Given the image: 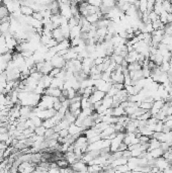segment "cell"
<instances>
[{
	"instance_id": "cell-32",
	"label": "cell",
	"mask_w": 172,
	"mask_h": 173,
	"mask_svg": "<svg viewBox=\"0 0 172 173\" xmlns=\"http://www.w3.org/2000/svg\"><path fill=\"white\" fill-rule=\"evenodd\" d=\"M59 137L62 139H65L66 137H68L69 136V132H68V128H65V130H61L59 133Z\"/></svg>"
},
{
	"instance_id": "cell-16",
	"label": "cell",
	"mask_w": 172,
	"mask_h": 173,
	"mask_svg": "<svg viewBox=\"0 0 172 173\" xmlns=\"http://www.w3.org/2000/svg\"><path fill=\"white\" fill-rule=\"evenodd\" d=\"M149 153L151 154V156L153 159H158L160 157H163L164 155V151H163L161 148H158V149H154L152 151H149Z\"/></svg>"
},
{
	"instance_id": "cell-20",
	"label": "cell",
	"mask_w": 172,
	"mask_h": 173,
	"mask_svg": "<svg viewBox=\"0 0 172 173\" xmlns=\"http://www.w3.org/2000/svg\"><path fill=\"white\" fill-rule=\"evenodd\" d=\"M20 12H21V14L24 16H33L34 14L33 8L29 7V6H20Z\"/></svg>"
},
{
	"instance_id": "cell-6",
	"label": "cell",
	"mask_w": 172,
	"mask_h": 173,
	"mask_svg": "<svg viewBox=\"0 0 172 173\" xmlns=\"http://www.w3.org/2000/svg\"><path fill=\"white\" fill-rule=\"evenodd\" d=\"M154 166L157 167L159 170L163 171V170H165L166 168H168L170 166V163L167 161L164 157H160V158H158V159H155V162H154Z\"/></svg>"
},
{
	"instance_id": "cell-26",
	"label": "cell",
	"mask_w": 172,
	"mask_h": 173,
	"mask_svg": "<svg viewBox=\"0 0 172 173\" xmlns=\"http://www.w3.org/2000/svg\"><path fill=\"white\" fill-rule=\"evenodd\" d=\"M147 4H148V1H145V0H143V1H140L138 9H139V11L141 13H145L147 11Z\"/></svg>"
},
{
	"instance_id": "cell-17",
	"label": "cell",
	"mask_w": 172,
	"mask_h": 173,
	"mask_svg": "<svg viewBox=\"0 0 172 173\" xmlns=\"http://www.w3.org/2000/svg\"><path fill=\"white\" fill-rule=\"evenodd\" d=\"M112 115L116 118H120V117H122V115H126V112L120 105V106H117V107L112 108Z\"/></svg>"
},
{
	"instance_id": "cell-7",
	"label": "cell",
	"mask_w": 172,
	"mask_h": 173,
	"mask_svg": "<svg viewBox=\"0 0 172 173\" xmlns=\"http://www.w3.org/2000/svg\"><path fill=\"white\" fill-rule=\"evenodd\" d=\"M45 94L49 95L51 97H54V98H60L62 95V90L59 89V88H53V87H49L48 89L45 90Z\"/></svg>"
},
{
	"instance_id": "cell-27",
	"label": "cell",
	"mask_w": 172,
	"mask_h": 173,
	"mask_svg": "<svg viewBox=\"0 0 172 173\" xmlns=\"http://www.w3.org/2000/svg\"><path fill=\"white\" fill-rule=\"evenodd\" d=\"M56 164H57V166H58L60 169H62V168H66V167H69V164L68 162L65 160V159H60V160L58 161H56Z\"/></svg>"
},
{
	"instance_id": "cell-35",
	"label": "cell",
	"mask_w": 172,
	"mask_h": 173,
	"mask_svg": "<svg viewBox=\"0 0 172 173\" xmlns=\"http://www.w3.org/2000/svg\"><path fill=\"white\" fill-rule=\"evenodd\" d=\"M62 107V102L59 100V99H57L55 101V103H54V106H53V108H54L56 112H58V110Z\"/></svg>"
},
{
	"instance_id": "cell-24",
	"label": "cell",
	"mask_w": 172,
	"mask_h": 173,
	"mask_svg": "<svg viewBox=\"0 0 172 173\" xmlns=\"http://www.w3.org/2000/svg\"><path fill=\"white\" fill-rule=\"evenodd\" d=\"M162 2L163 1H155V5H154L153 11L155 12L157 15H160L161 13L164 11V9H163V6H162Z\"/></svg>"
},
{
	"instance_id": "cell-19",
	"label": "cell",
	"mask_w": 172,
	"mask_h": 173,
	"mask_svg": "<svg viewBox=\"0 0 172 173\" xmlns=\"http://www.w3.org/2000/svg\"><path fill=\"white\" fill-rule=\"evenodd\" d=\"M102 105L105 106L107 108H112V104H113V98L112 97H109L107 95H105V97L102 99Z\"/></svg>"
},
{
	"instance_id": "cell-4",
	"label": "cell",
	"mask_w": 172,
	"mask_h": 173,
	"mask_svg": "<svg viewBox=\"0 0 172 173\" xmlns=\"http://www.w3.org/2000/svg\"><path fill=\"white\" fill-rule=\"evenodd\" d=\"M50 63L52 64V66L54 68H59V69H63L65 67L66 61L63 57H61L59 55H56L53 59L51 60Z\"/></svg>"
},
{
	"instance_id": "cell-8",
	"label": "cell",
	"mask_w": 172,
	"mask_h": 173,
	"mask_svg": "<svg viewBox=\"0 0 172 173\" xmlns=\"http://www.w3.org/2000/svg\"><path fill=\"white\" fill-rule=\"evenodd\" d=\"M111 78L112 80V83H122L123 84V81H125V75L123 73H120L117 72V71H113L111 75Z\"/></svg>"
},
{
	"instance_id": "cell-33",
	"label": "cell",
	"mask_w": 172,
	"mask_h": 173,
	"mask_svg": "<svg viewBox=\"0 0 172 173\" xmlns=\"http://www.w3.org/2000/svg\"><path fill=\"white\" fill-rule=\"evenodd\" d=\"M150 139H151V138H149V137H146V136H142V135H141V137L139 138V140H140V144H147V143H149Z\"/></svg>"
},
{
	"instance_id": "cell-15",
	"label": "cell",
	"mask_w": 172,
	"mask_h": 173,
	"mask_svg": "<svg viewBox=\"0 0 172 173\" xmlns=\"http://www.w3.org/2000/svg\"><path fill=\"white\" fill-rule=\"evenodd\" d=\"M161 147V142H159L158 140L151 138L149 141V149H148V152L149 151H152L154 149H158Z\"/></svg>"
},
{
	"instance_id": "cell-30",
	"label": "cell",
	"mask_w": 172,
	"mask_h": 173,
	"mask_svg": "<svg viewBox=\"0 0 172 173\" xmlns=\"http://www.w3.org/2000/svg\"><path fill=\"white\" fill-rule=\"evenodd\" d=\"M158 19H159V15H157L154 11L149 13V20L151 21V23H154V21H156Z\"/></svg>"
},
{
	"instance_id": "cell-21",
	"label": "cell",
	"mask_w": 172,
	"mask_h": 173,
	"mask_svg": "<svg viewBox=\"0 0 172 173\" xmlns=\"http://www.w3.org/2000/svg\"><path fill=\"white\" fill-rule=\"evenodd\" d=\"M80 103H81V109L90 108V107H92V106H93V104L91 103L90 99L89 98H86V97H82Z\"/></svg>"
},
{
	"instance_id": "cell-22",
	"label": "cell",
	"mask_w": 172,
	"mask_h": 173,
	"mask_svg": "<svg viewBox=\"0 0 172 173\" xmlns=\"http://www.w3.org/2000/svg\"><path fill=\"white\" fill-rule=\"evenodd\" d=\"M87 171H88V173H99L101 171H103V168H102V166L96 165V164H94V165L88 166Z\"/></svg>"
},
{
	"instance_id": "cell-3",
	"label": "cell",
	"mask_w": 172,
	"mask_h": 173,
	"mask_svg": "<svg viewBox=\"0 0 172 173\" xmlns=\"http://www.w3.org/2000/svg\"><path fill=\"white\" fill-rule=\"evenodd\" d=\"M70 167H71V169L73 170V172H87V169H88V165L87 164H85L83 161L81 160H78L76 161L74 164H72V165H70Z\"/></svg>"
},
{
	"instance_id": "cell-40",
	"label": "cell",
	"mask_w": 172,
	"mask_h": 173,
	"mask_svg": "<svg viewBox=\"0 0 172 173\" xmlns=\"http://www.w3.org/2000/svg\"><path fill=\"white\" fill-rule=\"evenodd\" d=\"M132 173H144L142 171H132Z\"/></svg>"
},
{
	"instance_id": "cell-13",
	"label": "cell",
	"mask_w": 172,
	"mask_h": 173,
	"mask_svg": "<svg viewBox=\"0 0 172 173\" xmlns=\"http://www.w3.org/2000/svg\"><path fill=\"white\" fill-rule=\"evenodd\" d=\"M32 113H33V107H29V106H21L20 107V117H23L26 119L29 118Z\"/></svg>"
},
{
	"instance_id": "cell-12",
	"label": "cell",
	"mask_w": 172,
	"mask_h": 173,
	"mask_svg": "<svg viewBox=\"0 0 172 173\" xmlns=\"http://www.w3.org/2000/svg\"><path fill=\"white\" fill-rule=\"evenodd\" d=\"M128 167L130 168L131 171H134L135 169H137L138 167H140V164H139V158H135V157H131L129 160H128L127 163Z\"/></svg>"
},
{
	"instance_id": "cell-23",
	"label": "cell",
	"mask_w": 172,
	"mask_h": 173,
	"mask_svg": "<svg viewBox=\"0 0 172 173\" xmlns=\"http://www.w3.org/2000/svg\"><path fill=\"white\" fill-rule=\"evenodd\" d=\"M46 132H47V128L43 125L39 126V127H37L36 128H34V135H37L39 137H44V138H45Z\"/></svg>"
},
{
	"instance_id": "cell-11",
	"label": "cell",
	"mask_w": 172,
	"mask_h": 173,
	"mask_svg": "<svg viewBox=\"0 0 172 173\" xmlns=\"http://www.w3.org/2000/svg\"><path fill=\"white\" fill-rule=\"evenodd\" d=\"M58 123H59L58 119H57L55 117H53L51 118H48V119H46V121H44L43 122V126L45 127L47 130H49V128H54L55 126Z\"/></svg>"
},
{
	"instance_id": "cell-18",
	"label": "cell",
	"mask_w": 172,
	"mask_h": 173,
	"mask_svg": "<svg viewBox=\"0 0 172 173\" xmlns=\"http://www.w3.org/2000/svg\"><path fill=\"white\" fill-rule=\"evenodd\" d=\"M116 6H117V2L113 1V0H104V1H102V4H101V7L107 8L109 10H112Z\"/></svg>"
},
{
	"instance_id": "cell-28",
	"label": "cell",
	"mask_w": 172,
	"mask_h": 173,
	"mask_svg": "<svg viewBox=\"0 0 172 173\" xmlns=\"http://www.w3.org/2000/svg\"><path fill=\"white\" fill-rule=\"evenodd\" d=\"M152 105L153 103H149V102H146V101H143V102H141L140 104V108L146 110V112H150L152 108Z\"/></svg>"
},
{
	"instance_id": "cell-34",
	"label": "cell",
	"mask_w": 172,
	"mask_h": 173,
	"mask_svg": "<svg viewBox=\"0 0 172 173\" xmlns=\"http://www.w3.org/2000/svg\"><path fill=\"white\" fill-rule=\"evenodd\" d=\"M154 5H155V1H148L147 4V12H152L154 9Z\"/></svg>"
},
{
	"instance_id": "cell-10",
	"label": "cell",
	"mask_w": 172,
	"mask_h": 173,
	"mask_svg": "<svg viewBox=\"0 0 172 173\" xmlns=\"http://www.w3.org/2000/svg\"><path fill=\"white\" fill-rule=\"evenodd\" d=\"M52 38L54 39L58 44L61 43V42H63L65 39L63 33H62V30H61L60 28H57V29H55L54 30H53L52 32Z\"/></svg>"
},
{
	"instance_id": "cell-14",
	"label": "cell",
	"mask_w": 172,
	"mask_h": 173,
	"mask_svg": "<svg viewBox=\"0 0 172 173\" xmlns=\"http://www.w3.org/2000/svg\"><path fill=\"white\" fill-rule=\"evenodd\" d=\"M53 68H54V67H53L50 62H46L45 61V63H44L42 69L39 70V72H41L43 75H49L50 72L53 70Z\"/></svg>"
},
{
	"instance_id": "cell-38",
	"label": "cell",
	"mask_w": 172,
	"mask_h": 173,
	"mask_svg": "<svg viewBox=\"0 0 172 173\" xmlns=\"http://www.w3.org/2000/svg\"><path fill=\"white\" fill-rule=\"evenodd\" d=\"M126 150H128V146L126 144L122 143L121 146H120V148H118V151H120V152H125Z\"/></svg>"
},
{
	"instance_id": "cell-39",
	"label": "cell",
	"mask_w": 172,
	"mask_h": 173,
	"mask_svg": "<svg viewBox=\"0 0 172 173\" xmlns=\"http://www.w3.org/2000/svg\"><path fill=\"white\" fill-rule=\"evenodd\" d=\"M167 24H172V13H168L167 15Z\"/></svg>"
},
{
	"instance_id": "cell-29",
	"label": "cell",
	"mask_w": 172,
	"mask_h": 173,
	"mask_svg": "<svg viewBox=\"0 0 172 173\" xmlns=\"http://www.w3.org/2000/svg\"><path fill=\"white\" fill-rule=\"evenodd\" d=\"M88 4L93 7H97V8H100L101 4H102V1H99V0H90V1H88Z\"/></svg>"
},
{
	"instance_id": "cell-43",
	"label": "cell",
	"mask_w": 172,
	"mask_h": 173,
	"mask_svg": "<svg viewBox=\"0 0 172 173\" xmlns=\"http://www.w3.org/2000/svg\"><path fill=\"white\" fill-rule=\"evenodd\" d=\"M149 173H151V172H149Z\"/></svg>"
},
{
	"instance_id": "cell-2",
	"label": "cell",
	"mask_w": 172,
	"mask_h": 173,
	"mask_svg": "<svg viewBox=\"0 0 172 173\" xmlns=\"http://www.w3.org/2000/svg\"><path fill=\"white\" fill-rule=\"evenodd\" d=\"M57 113V112L54 108H51V109H43V110H39V112L37 113V115L42 119V121H46L48 118H51L53 117H55Z\"/></svg>"
},
{
	"instance_id": "cell-37",
	"label": "cell",
	"mask_w": 172,
	"mask_h": 173,
	"mask_svg": "<svg viewBox=\"0 0 172 173\" xmlns=\"http://www.w3.org/2000/svg\"><path fill=\"white\" fill-rule=\"evenodd\" d=\"M122 157H123V158H126V159H128V160H129V159L132 157L131 151H130V150H126L125 152H122Z\"/></svg>"
},
{
	"instance_id": "cell-5",
	"label": "cell",
	"mask_w": 172,
	"mask_h": 173,
	"mask_svg": "<svg viewBox=\"0 0 172 173\" xmlns=\"http://www.w3.org/2000/svg\"><path fill=\"white\" fill-rule=\"evenodd\" d=\"M105 95H107V93L96 89L93 93H92V95L89 97V99L91 101V103L94 104L96 102H99V101H102V99L105 97Z\"/></svg>"
},
{
	"instance_id": "cell-36",
	"label": "cell",
	"mask_w": 172,
	"mask_h": 173,
	"mask_svg": "<svg viewBox=\"0 0 172 173\" xmlns=\"http://www.w3.org/2000/svg\"><path fill=\"white\" fill-rule=\"evenodd\" d=\"M33 17L34 19H37L39 21H42L44 18H43V15H42V13L41 12H34V14H33Z\"/></svg>"
},
{
	"instance_id": "cell-25",
	"label": "cell",
	"mask_w": 172,
	"mask_h": 173,
	"mask_svg": "<svg viewBox=\"0 0 172 173\" xmlns=\"http://www.w3.org/2000/svg\"><path fill=\"white\" fill-rule=\"evenodd\" d=\"M141 69H142V67H141V65L138 62H135V63L128 65V70H129V72H134V71H138Z\"/></svg>"
},
{
	"instance_id": "cell-9",
	"label": "cell",
	"mask_w": 172,
	"mask_h": 173,
	"mask_svg": "<svg viewBox=\"0 0 172 173\" xmlns=\"http://www.w3.org/2000/svg\"><path fill=\"white\" fill-rule=\"evenodd\" d=\"M68 132L70 136H77V135H81L84 132V130L80 127L76 126L75 123H71L68 128Z\"/></svg>"
},
{
	"instance_id": "cell-31",
	"label": "cell",
	"mask_w": 172,
	"mask_h": 173,
	"mask_svg": "<svg viewBox=\"0 0 172 173\" xmlns=\"http://www.w3.org/2000/svg\"><path fill=\"white\" fill-rule=\"evenodd\" d=\"M61 70L62 69H59V68H53V70L50 72V76L52 77V78H56L57 76H58V74L61 72Z\"/></svg>"
},
{
	"instance_id": "cell-1",
	"label": "cell",
	"mask_w": 172,
	"mask_h": 173,
	"mask_svg": "<svg viewBox=\"0 0 172 173\" xmlns=\"http://www.w3.org/2000/svg\"><path fill=\"white\" fill-rule=\"evenodd\" d=\"M36 167V164L32 162H23L18 165L17 169H18V173H33Z\"/></svg>"
},
{
	"instance_id": "cell-42",
	"label": "cell",
	"mask_w": 172,
	"mask_h": 173,
	"mask_svg": "<svg viewBox=\"0 0 172 173\" xmlns=\"http://www.w3.org/2000/svg\"><path fill=\"white\" fill-rule=\"evenodd\" d=\"M127 173H132V171H129V172H127Z\"/></svg>"
},
{
	"instance_id": "cell-41",
	"label": "cell",
	"mask_w": 172,
	"mask_h": 173,
	"mask_svg": "<svg viewBox=\"0 0 172 173\" xmlns=\"http://www.w3.org/2000/svg\"><path fill=\"white\" fill-rule=\"evenodd\" d=\"M169 167H170V168H171V169H172V162L170 163V166H169Z\"/></svg>"
}]
</instances>
